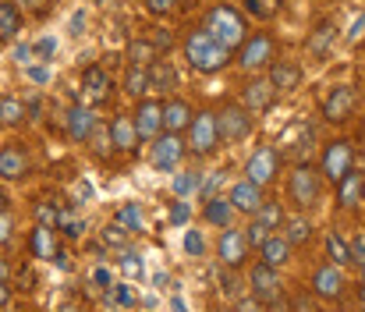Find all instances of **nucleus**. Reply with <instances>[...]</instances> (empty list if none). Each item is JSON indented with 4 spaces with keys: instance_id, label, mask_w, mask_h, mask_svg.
<instances>
[{
    "instance_id": "nucleus-24",
    "label": "nucleus",
    "mask_w": 365,
    "mask_h": 312,
    "mask_svg": "<svg viewBox=\"0 0 365 312\" xmlns=\"http://www.w3.org/2000/svg\"><path fill=\"white\" fill-rule=\"evenodd\" d=\"M235 213H238V209H235L231 199H224V196H210V199H206V206H202V220L224 231V227H231Z\"/></svg>"
},
{
    "instance_id": "nucleus-21",
    "label": "nucleus",
    "mask_w": 365,
    "mask_h": 312,
    "mask_svg": "<svg viewBox=\"0 0 365 312\" xmlns=\"http://www.w3.org/2000/svg\"><path fill=\"white\" fill-rule=\"evenodd\" d=\"M273 96H277V89H273V82L269 79H255L252 75V82L242 89V104L252 110V114H259V110H266V106L273 104Z\"/></svg>"
},
{
    "instance_id": "nucleus-5",
    "label": "nucleus",
    "mask_w": 365,
    "mask_h": 312,
    "mask_svg": "<svg viewBox=\"0 0 365 312\" xmlns=\"http://www.w3.org/2000/svg\"><path fill=\"white\" fill-rule=\"evenodd\" d=\"M185 142H188V153L195 156H213L217 146H220V128H217V114L213 110H199L185 131Z\"/></svg>"
},
{
    "instance_id": "nucleus-45",
    "label": "nucleus",
    "mask_w": 365,
    "mask_h": 312,
    "mask_svg": "<svg viewBox=\"0 0 365 312\" xmlns=\"http://www.w3.org/2000/svg\"><path fill=\"white\" fill-rule=\"evenodd\" d=\"M178 7V0H145V11L153 14V18H163V14H170Z\"/></svg>"
},
{
    "instance_id": "nucleus-19",
    "label": "nucleus",
    "mask_w": 365,
    "mask_h": 312,
    "mask_svg": "<svg viewBox=\"0 0 365 312\" xmlns=\"http://www.w3.org/2000/svg\"><path fill=\"white\" fill-rule=\"evenodd\" d=\"M25 174H29V153L18 142L4 146L0 149V181H21Z\"/></svg>"
},
{
    "instance_id": "nucleus-10",
    "label": "nucleus",
    "mask_w": 365,
    "mask_h": 312,
    "mask_svg": "<svg viewBox=\"0 0 365 312\" xmlns=\"http://www.w3.org/2000/svg\"><path fill=\"white\" fill-rule=\"evenodd\" d=\"M248 252H252V245H248L245 231H238V227H224V231H220V241H217L220 266H227V270H242L245 259H248Z\"/></svg>"
},
{
    "instance_id": "nucleus-28",
    "label": "nucleus",
    "mask_w": 365,
    "mask_h": 312,
    "mask_svg": "<svg viewBox=\"0 0 365 312\" xmlns=\"http://www.w3.org/2000/svg\"><path fill=\"white\" fill-rule=\"evenodd\" d=\"M25 25L21 4L18 0H0V39H14Z\"/></svg>"
},
{
    "instance_id": "nucleus-53",
    "label": "nucleus",
    "mask_w": 365,
    "mask_h": 312,
    "mask_svg": "<svg viewBox=\"0 0 365 312\" xmlns=\"http://www.w3.org/2000/svg\"><path fill=\"white\" fill-rule=\"evenodd\" d=\"M29 75H32V82H46V79H50V75H46V68H32Z\"/></svg>"
},
{
    "instance_id": "nucleus-29",
    "label": "nucleus",
    "mask_w": 365,
    "mask_h": 312,
    "mask_svg": "<svg viewBox=\"0 0 365 312\" xmlns=\"http://www.w3.org/2000/svg\"><path fill=\"white\" fill-rule=\"evenodd\" d=\"M124 93L131 100H138V96L149 93V64H128V71H124Z\"/></svg>"
},
{
    "instance_id": "nucleus-40",
    "label": "nucleus",
    "mask_w": 365,
    "mask_h": 312,
    "mask_svg": "<svg viewBox=\"0 0 365 312\" xmlns=\"http://www.w3.org/2000/svg\"><path fill=\"white\" fill-rule=\"evenodd\" d=\"M269 234H273V231H269V227H266L259 216H252V223L245 227V238H248V245H252V248H259V245H262Z\"/></svg>"
},
{
    "instance_id": "nucleus-20",
    "label": "nucleus",
    "mask_w": 365,
    "mask_h": 312,
    "mask_svg": "<svg viewBox=\"0 0 365 312\" xmlns=\"http://www.w3.org/2000/svg\"><path fill=\"white\" fill-rule=\"evenodd\" d=\"M192 117H195V110H192L188 100H181V96L163 100V131H178V135H185L188 124H192Z\"/></svg>"
},
{
    "instance_id": "nucleus-55",
    "label": "nucleus",
    "mask_w": 365,
    "mask_h": 312,
    "mask_svg": "<svg viewBox=\"0 0 365 312\" xmlns=\"http://www.w3.org/2000/svg\"><path fill=\"white\" fill-rule=\"evenodd\" d=\"M309 306H312V298H305V295H302V298H294V309H309Z\"/></svg>"
},
{
    "instance_id": "nucleus-13",
    "label": "nucleus",
    "mask_w": 365,
    "mask_h": 312,
    "mask_svg": "<svg viewBox=\"0 0 365 312\" xmlns=\"http://www.w3.org/2000/svg\"><path fill=\"white\" fill-rule=\"evenodd\" d=\"M277 171H280V156H277L273 146H259V149L248 156V163H245V178L255 181V185H262V188L277 178Z\"/></svg>"
},
{
    "instance_id": "nucleus-52",
    "label": "nucleus",
    "mask_w": 365,
    "mask_h": 312,
    "mask_svg": "<svg viewBox=\"0 0 365 312\" xmlns=\"http://www.w3.org/2000/svg\"><path fill=\"white\" fill-rule=\"evenodd\" d=\"M11 302V284H7V277H0V309Z\"/></svg>"
},
{
    "instance_id": "nucleus-57",
    "label": "nucleus",
    "mask_w": 365,
    "mask_h": 312,
    "mask_svg": "<svg viewBox=\"0 0 365 312\" xmlns=\"http://www.w3.org/2000/svg\"><path fill=\"white\" fill-rule=\"evenodd\" d=\"M18 4H25V7H43L46 0H18Z\"/></svg>"
},
{
    "instance_id": "nucleus-17",
    "label": "nucleus",
    "mask_w": 365,
    "mask_h": 312,
    "mask_svg": "<svg viewBox=\"0 0 365 312\" xmlns=\"http://www.w3.org/2000/svg\"><path fill=\"white\" fill-rule=\"evenodd\" d=\"M110 89H114V82H110V75H107L100 64H89V68L82 71V93H86V100L93 106L110 100Z\"/></svg>"
},
{
    "instance_id": "nucleus-7",
    "label": "nucleus",
    "mask_w": 365,
    "mask_h": 312,
    "mask_svg": "<svg viewBox=\"0 0 365 312\" xmlns=\"http://www.w3.org/2000/svg\"><path fill=\"white\" fill-rule=\"evenodd\" d=\"M351 167H355V146H351L348 139H334V142H327V146H323L319 171H323V178H327L330 185H337Z\"/></svg>"
},
{
    "instance_id": "nucleus-18",
    "label": "nucleus",
    "mask_w": 365,
    "mask_h": 312,
    "mask_svg": "<svg viewBox=\"0 0 365 312\" xmlns=\"http://www.w3.org/2000/svg\"><path fill=\"white\" fill-rule=\"evenodd\" d=\"M227 199H231V203H235V209H238V213H245V216H255V213H259V206L266 203V199H262V185H255V181H248V178H242L238 185H231Z\"/></svg>"
},
{
    "instance_id": "nucleus-37",
    "label": "nucleus",
    "mask_w": 365,
    "mask_h": 312,
    "mask_svg": "<svg viewBox=\"0 0 365 312\" xmlns=\"http://www.w3.org/2000/svg\"><path fill=\"white\" fill-rule=\"evenodd\" d=\"M199 185H202V178H199L195 171H181V174H174V196H178V199L199 192Z\"/></svg>"
},
{
    "instance_id": "nucleus-58",
    "label": "nucleus",
    "mask_w": 365,
    "mask_h": 312,
    "mask_svg": "<svg viewBox=\"0 0 365 312\" xmlns=\"http://www.w3.org/2000/svg\"><path fill=\"white\" fill-rule=\"evenodd\" d=\"M359 302L365 306V281H362V288H359Z\"/></svg>"
},
{
    "instance_id": "nucleus-60",
    "label": "nucleus",
    "mask_w": 365,
    "mask_h": 312,
    "mask_svg": "<svg viewBox=\"0 0 365 312\" xmlns=\"http://www.w3.org/2000/svg\"><path fill=\"white\" fill-rule=\"evenodd\" d=\"M362 203H365V188H362Z\"/></svg>"
},
{
    "instance_id": "nucleus-54",
    "label": "nucleus",
    "mask_w": 365,
    "mask_h": 312,
    "mask_svg": "<svg viewBox=\"0 0 365 312\" xmlns=\"http://www.w3.org/2000/svg\"><path fill=\"white\" fill-rule=\"evenodd\" d=\"M96 284H110V273L107 270H96Z\"/></svg>"
},
{
    "instance_id": "nucleus-3",
    "label": "nucleus",
    "mask_w": 365,
    "mask_h": 312,
    "mask_svg": "<svg viewBox=\"0 0 365 312\" xmlns=\"http://www.w3.org/2000/svg\"><path fill=\"white\" fill-rule=\"evenodd\" d=\"M206 29L227 46V50H238L245 39H248V25H245V14L231 4H217L210 14H206Z\"/></svg>"
},
{
    "instance_id": "nucleus-11",
    "label": "nucleus",
    "mask_w": 365,
    "mask_h": 312,
    "mask_svg": "<svg viewBox=\"0 0 365 312\" xmlns=\"http://www.w3.org/2000/svg\"><path fill=\"white\" fill-rule=\"evenodd\" d=\"M344 288H348V281H344V270H341L337 263L316 266V273H312V295H316V298L337 302V298L344 295Z\"/></svg>"
},
{
    "instance_id": "nucleus-8",
    "label": "nucleus",
    "mask_w": 365,
    "mask_h": 312,
    "mask_svg": "<svg viewBox=\"0 0 365 312\" xmlns=\"http://www.w3.org/2000/svg\"><path fill=\"white\" fill-rule=\"evenodd\" d=\"M217 128H220V142H242L255 128V114L245 104H224L217 114Z\"/></svg>"
},
{
    "instance_id": "nucleus-14",
    "label": "nucleus",
    "mask_w": 365,
    "mask_h": 312,
    "mask_svg": "<svg viewBox=\"0 0 365 312\" xmlns=\"http://www.w3.org/2000/svg\"><path fill=\"white\" fill-rule=\"evenodd\" d=\"M135 131H138V142H153L160 131H163V100H142L135 106Z\"/></svg>"
},
{
    "instance_id": "nucleus-27",
    "label": "nucleus",
    "mask_w": 365,
    "mask_h": 312,
    "mask_svg": "<svg viewBox=\"0 0 365 312\" xmlns=\"http://www.w3.org/2000/svg\"><path fill=\"white\" fill-rule=\"evenodd\" d=\"M362 188H365V178L362 174H355V167L337 181V203H341V209H351L362 203Z\"/></svg>"
},
{
    "instance_id": "nucleus-6",
    "label": "nucleus",
    "mask_w": 365,
    "mask_h": 312,
    "mask_svg": "<svg viewBox=\"0 0 365 312\" xmlns=\"http://www.w3.org/2000/svg\"><path fill=\"white\" fill-rule=\"evenodd\" d=\"M185 153H188L185 135H178V131H160V135L153 139V146H149V163H153L160 174H170L174 167H181Z\"/></svg>"
},
{
    "instance_id": "nucleus-30",
    "label": "nucleus",
    "mask_w": 365,
    "mask_h": 312,
    "mask_svg": "<svg viewBox=\"0 0 365 312\" xmlns=\"http://www.w3.org/2000/svg\"><path fill=\"white\" fill-rule=\"evenodd\" d=\"M284 227H287V231H284V238H287L291 245H305V241L312 238V220H309L302 209H298V216L284 220Z\"/></svg>"
},
{
    "instance_id": "nucleus-15",
    "label": "nucleus",
    "mask_w": 365,
    "mask_h": 312,
    "mask_svg": "<svg viewBox=\"0 0 365 312\" xmlns=\"http://www.w3.org/2000/svg\"><path fill=\"white\" fill-rule=\"evenodd\" d=\"M64 128H68V139H71V142H89L93 131L100 128V117H96L93 106L75 104L68 110V117H64Z\"/></svg>"
},
{
    "instance_id": "nucleus-12",
    "label": "nucleus",
    "mask_w": 365,
    "mask_h": 312,
    "mask_svg": "<svg viewBox=\"0 0 365 312\" xmlns=\"http://www.w3.org/2000/svg\"><path fill=\"white\" fill-rule=\"evenodd\" d=\"M355 110H359V93H355L351 86H334V89L327 93V100H323V117H327L330 124L351 121Z\"/></svg>"
},
{
    "instance_id": "nucleus-2",
    "label": "nucleus",
    "mask_w": 365,
    "mask_h": 312,
    "mask_svg": "<svg viewBox=\"0 0 365 312\" xmlns=\"http://www.w3.org/2000/svg\"><path fill=\"white\" fill-rule=\"evenodd\" d=\"M287 199H291L294 209L309 213V209L323 199V171H316V167H309V163H298V167L287 174Z\"/></svg>"
},
{
    "instance_id": "nucleus-25",
    "label": "nucleus",
    "mask_w": 365,
    "mask_h": 312,
    "mask_svg": "<svg viewBox=\"0 0 365 312\" xmlns=\"http://www.w3.org/2000/svg\"><path fill=\"white\" fill-rule=\"evenodd\" d=\"M174 86H178V71H174V64L163 61V57H156V61L149 64V89L160 93V96H167Z\"/></svg>"
},
{
    "instance_id": "nucleus-56",
    "label": "nucleus",
    "mask_w": 365,
    "mask_h": 312,
    "mask_svg": "<svg viewBox=\"0 0 365 312\" xmlns=\"http://www.w3.org/2000/svg\"><path fill=\"white\" fill-rule=\"evenodd\" d=\"M7 273H11V266H7V259L0 256V277H7Z\"/></svg>"
},
{
    "instance_id": "nucleus-32",
    "label": "nucleus",
    "mask_w": 365,
    "mask_h": 312,
    "mask_svg": "<svg viewBox=\"0 0 365 312\" xmlns=\"http://www.w3.org/2000/svg\"><path fill=\"white\" fill-rule=\"evenodd\" d=\"M334 39H337V29H334L330 21H323V25H319V29L309 36V54H312V57H327Z\"/></svg>"
},
{
    "instance_id": "nucleus-26",
    "label": "nucleus",
    "mask_w": 365,
    "mask_h": 312,
    "mask_svg": "<svg viewBox=\"0 0 365 312\" xmlns=\"http://www.w3.org/2000/svg\"><path fill=\"white\" fill-rule=\"evenodd\" d=\"M291 248H294V245H291L284 234H277V231H273V234L259 245V256H262V263H269V266H277V270H280V266L291 259Z\"/></svg>"
},
{
    "instance_id": "nucleus-43",
    "label": "nucleus",
    "mask_w": 365,
    "mask_h": 312,
    "mask_svg": "<svg viewBox=\"0 0 365 312\" xmlns=\"http://www.w3.org/2000/svg\"><path fill=\"white\" fill-rule=\"evenodd\" d=\"M36 216H39V223H50V227H57L64 213L53 206V203H39V206H36Z\"/></svg>"
},
{
    "instance_id": "nucleus-39",
    "label": "nucleus",
    "mask_w": 365,
    "mask_h": 312,
    "mask_svg": "<svg viewBox=\"0 0 365 312\" xmlns=\"http://www.w3.org/2000/svg\"><path fill=\"white\" fill-rule=\"evenodd\" d=\"M128 238H131V231L118 220L103 227V245H110V248H128Z\"/></svg>"
},
{
    "instance_id": "nucleus-1",
    "label": "nucleus",
    "mask_w": 365,
    "mask_h": 312,
    "mask_svg": "<svg viewBox=\"0 0 365 312\" xmlns=\"http://www.w3.org/2000/svg\"><path fill=\"white\" fill-rule=\"evenodd\" d=\"M181 50H185L188 68L199 71V75H217V71H224V68L235 61V50H227L206 25H202V29H192V32L185 36Z\"/></svg>"
},
{
    "instance_id": "nucleus-9",
    "label": "nucleus",
    "mask_w": 365,
    "mask_h": 312,
    "mask_svg": "<svg viewBox=\"0 0 365 312\" xmlns=\"http://www.w3.org/2000/svg\"><path fill=\"white\" fill-rule=\"evenodd\" d=\"M252 295L259 298V306H280V302H284L280 270L259 259V263L252 266Z\"/></svg>"
},
{
    "instance_id": "nucleus-31",
    "label": "nucleus",
    "mask_w": 365,
    "mask_h": 312,
    "mask_svg": "<svg viewBox=\"0 0 365 312\" xmlns=\"http://www.w3.org/2000/svg\"><path fill=\"white\" fill-rule=\"evenodd\" d=\"M327 259L337 263V266H351V241L341 238L337 231H330L327 234Z\"/></svg>"
},
{
    "instance_id": "nucleus-51",
    "label": "nucleus",
    "mask_w": 365,
    "mask_h": 312,
    "mask_svg": "<svg viewBox=\"0 0 365 312\" xmlns=\"http://www.w3.org/2000/svg\"><path fill=\"white\" fill-rule=\"evenodd\" d=\"M217 181H220V174H210V181H206V185H199V192H202V199H210V196H213V188H217Z\"/></svg>"
},
{
    "instance_id": "nucleus-16",
    "label": "nucleus",
    "mask_w": 365,
    "mask_h": 312,
    "mask_svg": "<svg viewBox=\"0 0 365 312\" xmlns=\"http://www.w3.org/2000/svg\"><path fill=\"white\" fill-rule=\"evenodd\" d=\"M266 79L273 82V89H277V93H294V89L302 86L305 71H302V64H298V61H273V64L266 68Z\"/></svg>"
},
{
    "instance_id": "nucleus-46",
    "label": "nucleus",
    "mask_w": 365,
    "mask_h": 312,
    "mask_svg": "<svg viewBox=\"0 0 365 312\" xmlns=\"http://www.w3.org/2000/svg\"><path fill=\"white\" fill-rule=\"evenodd\" d=\"M32 54H36L39 61H46V57H53V54H57V39H50V36H46V39H39V43L32 46Z\"/></svg>"
},
{
    "instance_id": "nucleus-44",
    "label": "nucleus",
    "mask_w": 365,
    "mask_h": 312,
    "mask_svg": "<svg viewBox=\"0 0 365 312\" xmlns=\"http://www.w3.org/2000/svg\"><path fill=\"white\" fill-rule=\"evenodd\" d=\"M188 216H192V206L178 199V203L170 206V213H167V223H174V227H185V223H188Z\"/></svg>"
},
{
    "instance_id": "nucleus-42",
    "label": "nucleus",
    "mask_w": 365,
    "mask_h": 312,
    "mask_svg": "<svg viewBox=\"0 0 365 312\" xmlns=\"http://www.w3.org/2000/svg\"><path fill=\"white\" fill-rule=\"evenodd\" d=\"M185 252L195 256V259L206 256V238H202V231H188V234H185Z\"/></svg>"
},
{
    "instance_id": "nucleus-22",
    "label": "nucleus",
    "mask_w": 365,
    "mask_h": 312,
    "mask_svg": "<svg viewBox=\"0 0 365 312\" xmlns=\"http://www.w3.org/2000/svg\"><path fill=\"white\" fill-rule=\"evenodd\" d=\"M57 227H50V223H36L32 227V234H29V252H32V259H53L57 256V234H53Z\"/></svg>"
},
{
    "instance_id": "nucleus-50",
    "label": "nucleus",
    "mask_w": 365,
    "mask_h": 312,
    "mask_svg": "<svg viewBox=\"0 0 365 312\" xmlns=\"http://www.w3.org/2000/svg\"><path fill=\"white\" fill-rule=\"evenodd\" d=\"M11 234H14V227H11V216L0 209V245H7V241H11Z\"/></svg>"
},
{
    "instance_id": "nucleus-48",
    "label": "nucleus",
    "mask_w": 365,
    "mask_h": 312,
    "mask_svg": "<svg viewBox=\"0 0 365 312\" xmlns=\"http://www.w3.org/2000/svg\"><path fill=\"white\" fill-rule=\"evenodd\" d=\"M135 298H131V288L121 284V288H114V295H107V306H131Z\"/></svg>"
},
{
    "instance_id": "nucleus-38",
    "label": "nucleus",
    "mask_w": 365,
    "mask_h": 312,
    "mask_svg": "<svg viewBox=\"0 0 365 312\" xmlns=\"http://www.w3.org/2000/svg\"><path fill=\"white\" fill-rule=\"evenodd\" d=\"M255 216H259L269 231H280V227H284V220H287V216H284V209H280V203H262Z\"/></svg>"
},
{
    "instance_id": "nucleus-35",
    "label": "nucleus",
    "mask_w": 365,
    "mask_h": 312,
    "mask_svg": "<svg viewBox=\"0 0 365 312\" xmlns=\"http://www.w3.org/2000/svg\"><path fill=\"white\" fill-rule=\"evenodd\" d=\"M114 220H118V223H124L131 234H138V231L145 227V213H142V206H138V203H124V206L114 213Z\"/></svg>"
},
{
    "instance_id": "nucleus-33",
    "label": "nucleus",
    "mask_w": 365,
    "mask_h": 312,
    "mask_svg": "<svg viewBox=\"0 0 365 312\" xmlns=\"http://www.w3.org/2000/svg\"><path fill=\"white\" fill-rule=\"evenodd\" d=\"M242 4H245V14H252L255 21H269L284 7V0H242Z\"/></svg>"
},
{
    "instance_id": "nucleus-4",
    "label": "nucleus",
    "mask_w": 365,
    "mask_h": 312,
    "mask_svg": "<svg viewBox=\"0 0 365 312\" xmlns=\"http://www.w3.org/2000/svg\"><path fill=\"white\" fill-rule=\"evenodd\" d=\"M235 61L242 64V71H248V75L266 71V68L277 61V43H273V36H266V32L248 36L242 46L235 50Z\"/></svg>"
},
{
    "instance_id": "nucleus-47",
    "label": "nucleus",
    "mask_w": 365,
    "mask_h": 312,
    "mask_svg": "<svg viewBox=\"0 0 365 312\" xmlns=\"http://www.w3.org/2000/svg\"><path fill=\"white\" fill-rule=\"evenodd\" d=\"M57 227H61V231H64V234H68V238H78V234H82V231H86V220H82V223H78V220H75V216H61V223H57Z\"/></svg>"
},
{
    "instance_id": "nucleus-49",
    "label": "nucleus",
    "mask_w": 365,
    "mask_h": 312,
    "mask_svg": "<svg viewBox=\"0 0 365 312\" xmlns=\"http://www.w3.org/2000/svg\"><path fill=\"white\" fill-rule=\"evenodd\" d=\"M351 263H355V266H362L365 263V231L359 234V238H351Z\"/></svg>"
},
{
    "instance_id": "nucleus-59",
    "label": "nucleus",
    "mask_w": 365,
    "mask_h": 312,
    "mask_svg": "<svg viewBox=\"0 0 365 312\" xmlns=\"http://www.w3.org/2000/svg\"><path fill=\"white\" fill-rule=\"evenodd\" d=\"M362 281H365V263H362Z\"/></svg>"
},
{
    "instance_id": "nucleus-23",
    "label": "nucleus",
    "mask_w": 365,
    "mask_h": 312,
    "mask_svg": "<svg viewBox=\"0 0 365 312\" xmlns=\"http://www.w3.org/2000/svg\"><path fill=\"white\" fill-rule=\"evenodd\" d=\"M110 146L121 149V153H131L138 146V131H135V117L131 114H118L110 121Z\"/></svg>"
},
{
    "instance_id": "nucleus-41",
    "label": "nucleus",
    "mask_w": 365,
    "mask_h": 312,
    "mask_svg": "<svg viewBox=\"0 0 365 312\" xmlns=\"http://www.w3.org/2000/svg\"><path fill=\"white\" fill-rule=\"evenodd\" d=\"M118 266H121L128 277H142V270H145V266H142V256H135L131 248H121V263H118Z\"/></svg>"
},
{
    "instance_id": "nucleus-34",
    "label": "nucleus",
    "mask_w": 365,
    "mask_h": 312,
    "mask_svg": "<svg viewBox=\"0 0 365 312\" xmlns=\"http://www.w3.org/2000/svg\"><path fill=\"white\" fill-rule=\"evenodd\" d=\"M156 57H160V50H156L153 39H135L128 46V64H153Z\"/></svg>"
},
{
    "instance_id": "nucleus-36",
    "label": "nucleus",
    "mask_w": 365,
    "mask_h": 312,
    "mask_svg": "<svg viewBox=\"0 0 365 312\" xmlns=\"http://www.w3.org/2000/svg\"><path fill=\"white\" fill-rule=\"evenodd\" d=\"M25 117H29V106L21 104V100H11V96L0 100V124L14 128V124H21Z\"/></svg>"
}]
</instances>
